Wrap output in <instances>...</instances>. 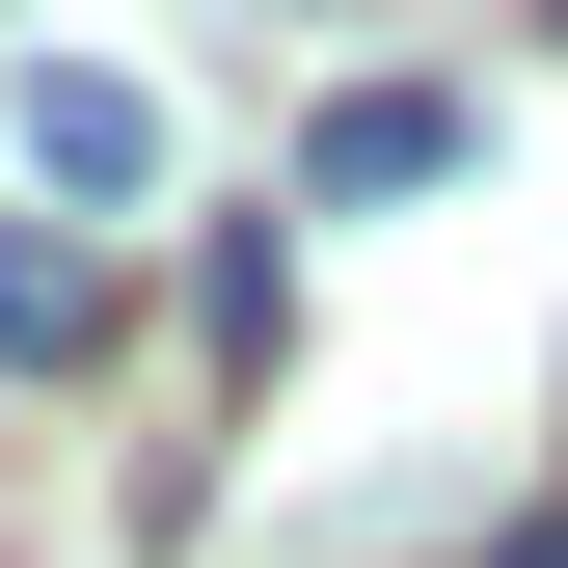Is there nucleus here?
<instances>
[{
	"label": "nucleus",
	"mask_w": 568,
	"mask_h": 568,
	"mask_svg": "<svg viewBox=\"0 0 568 568\" xmlns=\"http://www.w3.org/2000/svg\"><path fill=\"white\" fill-rule=\"evenodd\" d=\"M28 190L135 217V190H163V82H109V54H28Z\"/></svg>",
	"instance_id": "1"
},
{
	"label": "nucleus",
	"mask_w": 568,
	"mask_h": 568,
	"mask_svg": "<svg viewBox=\"0 0 568 568\" xmlns=\"http://www.w3.org/2000/svg\"><path fill=\"white\" fill-rule=\"evenodd\" d=\"M379 190H460V82H352L298 135V217H379Z\"/></svg>",
	"instance_id": "2"
},
{
	"label": "nucleus",
	"mask_w": 568,
	"mask_h": 568,
	"mask_svg": "<svg viewBox=\"0 0 568 568\" xmlns=\"http://www.w3.org/2000/svg\"><path fill=\"white\" fill-rule=\"evenodd\" d=\"M109 352V244L82 217H0V379H82Z\"/></svg>",
	"instance_id": "3"
},
{
	"label": "nucleus",
	"mask_w": 568,
	"mask_h": 568,
	"mask_svg": "<svg viewBox=\"0 0 568 568\" xmlns=\"http://www.w3.org/2000/svg\"><path fill=\"white\" fill-rule=\"evenodd\" d=\"M487 568H568V515H515V541H487Z\"/></svg>",
	"instance_id": "4"
}]
</instances>
